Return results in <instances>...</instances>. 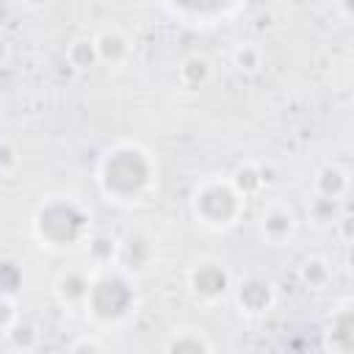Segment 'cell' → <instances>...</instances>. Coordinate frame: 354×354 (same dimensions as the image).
I'll return each mask as SVG.
<instances>
[{"label": "cell", "instance_id": "cell-1", "mask_svg": "<svg viewBox=\"0 0 354 354\" xmlns=\"http://www.w3.org/2000/svg\"><path fill=\"white\" fill-rule=\"evenodd\" d=\"M97 183L108 202L136 205L155 185V160L138 144H116L102 155Z\"/></svg>", "mask_w": 354, "mask_h": 354}, {"label": "cell", "instance_id": "cell-2", "mask_svg": "<svg viewBox=\"0 0 354 354\" xmlns=\"http://www.w3.org/2000/svg\"><path fill=\"white\" fill-rule=\"evenodd\" d=\"M243 210L246 199L235 191L230 177H205L191 191V213L205 230L224 232L238 224Z\"/></svg>", "mask_w": 354, "mask_h": 354}, {"label": "cell", "instance_id": "cell-3", "mask_svg": "<svg viewBox=\"0 0 354 354\" xmlns=\"http://www.w3.org/2000/svg\"><path fill=\"white\" fill-rule=\"evenodd\" d=\"M33 230L47 249H72L88 238V213L77 202L53 199L33 216Z\"/></svg>", "mask_w": 354, "mask_h": 354}, {"label": "cell", "instance_id": "cell-4", "mask_svg": "<svg viewBox=\"0 0 354 354\" xmlns=\"http://www.w3.org/2000/svg\"><path fill=\"white\" fill-rule=\"evenodd\" d=\"M136 304V293H133V285L127 279L124 271H102L97 279H91V288H88V296H86V307L91 310L94 318H102L108 315V307H113V321H122L130 307Z\"/></svg>", "mask_w": 354, "mask_h": 354}, {"label": "cell", "instance_id": "cell-5", "mask_svg": "<svg viewBox=\"0 0 354 354\" xmlns=\"http://www.w3.org/2000/svg\"><path fill=\"white\" fill-rule=\"evenodd\" d=\"M257 230H260V238L268 246H285L299 230V216L285 202H268L260 213Z\"/></svg>", "mask_w": 354, "mask_h": 354}, {"label": "cell", "instance_id": "cell-6", "mask_svg": "<svg viewBox=\"0 0 354 354\" xmlns=\"http://www.w3.org/2000/svg\"><path fill=\"white\" fill-rule=\"evenodd\" d=\"M188 288L199 301H218L230 288V271L216 263V260H199L191 271H188Z\"/></svg>", "mask_w": 354, "mask_h": 354}, {"label": "cell", "instance_id": "cell-7", "mask_svg": "<svg viewBox=\"0 0 354 354\" xmlns=\"http://www.w3.org/2000/svg\"><path fill=\"white\" fill-rule=\"evenodd\" d=\"M232 296H235V304L241 307V313L246 315H260L266 313L274 299H277V290H274V282L268 277H260V274H249L243 277L235 288H232Z\"/></svg>", "mask_w": 354, "mask_h": 354}, {"label": "cell", "instance_id": "cell-8", "mask_svg": "<svg viewBox=\"0 0 354 354\" xmlns=\"http://www.w3.org/2000/svg\"><path fill=\"white\" fill-rule=\"evenodd\" d=\"M91 39H94V47H97V61L105 64L108 69L124 66L133 55V41L122 28H102Z\"/></svg>", "mask_w": 354, "mask_h": 354}, {"label": "cell", "instance_id": "cell-9", "mask_svg": "<svg viewBox=\"0 0 354 354\" xmlns=\"http://www.w3.org/2000/svg\"><path fill=\"white\" fill-rule=\"evenodd\" d=\"M348 185H351V177L337 163H324L313 174V194H321V196H329V199L343 202L348 196Z\"/></svg>", "mask_w": 354, "mask_h": 354}, {"label": "cell", "instance_id": "cell-10", "mask_svg": "<svg viewBox=\"0 0 354 354\" xmlns=\"http://www.w3.org/2000/svg\"><path fill=\"white\" fill-rule=\"evenodd\" d=\"M88 288H91V277H88L86 268H66V271H61L58 279H55V296H58L61 304H66V307H80V304H86Z\"/></svg>", "mask_w": 354, "mask_h": 354}, {"label": "cell", "instance_id": "cell-11", "mask_svg": "<svg viewBox=\"0 0 354 354\" xmlns=\"http://www.w3.org/2000/svg\"><path fill=\"white\" fill-rule=\"evenodd\" d=\"M210 77H213V64H210L205 55H199V53L185 55V58L180 61V66H177V80H180V86H185V88H191V91L207 86Z\"/></svg>", "mask_w": 354, "mask_h": 354}, {"label": "cell", "instance_id": "cell-12", "mask_svg": "<svg viewBox=\"0 0 354 354\" xmlns=\"http://www.w3.org/2000/svg\"><path fill=\"white\" fill-rule=\"evenodd\" d=\"M230 183L235 185V191H238L243 199H249V196H254L263 185H268V177H266V169H263V166H257V163H241V166H235Z\"/></svg>", "mask_w": 354, "mask_h": 354}, {"label": "cell", "instance_id": "cell-13", "mask_svg": "<svg viewBox=\"0 0 354 354\" xmlns=\"http://www.w3.org/2000/svg\"><path fill=\"white\" fill-rule=\"evenodd\" d=\"M343 216V207H340V199H329V196H321V194H313L310 202H307V218L315 224V227H335L337 218Z\"/></svg>", "mask_w": 354, "mask_h": 354}, {"label": "cell", "instance_id": "cell-14", "mask_svg": "<svg viewBox=\"0 0 354 354\" xmlns=\"http://www.w3.org/2000/svg\"><path fill=\"white\" fill-rule=\"evenodd\" d=\"M299 279L310 288V290H324L332 282V263L321 254L304 257V263L299 266Z\"/></svg>", "mask_w": 354, "mask_h": 354}, {"label": "cell", "instance_id": "cell-15", "mask_svg": "<svg viewBox=\"0 0 354 354\" xmlns=\"http://www.w3.org/2000/svg\"><path fill=\"white\" fill-rule=\"evenodd\" d=\"M88 260L100 268H108L113 263H119V241L111 235H91L88 238Z\"/></svg>", "mask_w": 354, "mask_h": 354}, {"label": "cell", "instance_id": "cell-16", "mask_svg": "<svg viewBox=\"0 0 354 354\" xmlns=\"http://www.w3.org/2000/svg\"><path fill=\"white\" fill-rule=\"evenodd\" d=\"M66 61H69V66H72V69H77V72H86V69L97 66L100 61H97L94 39H88V36L75 39V41L66 47Z\"/></svg>", "mask_w": 354, "mask_h": 354}, {"label": "cell", "instance_id": "cell-17", "mask_svg": "<svg viewBox=\"0 0 354 354\" xmlns=\"http://www.w3.org/2000/svg\"><path fill=\"white\" fill-rule=\"evenodd\" d=\"M232 64H235L241 72L254 75V72H260V66H263V50H260L254 41H241V44L232 50Z\"/></svg>", "mask_w": 354, "mask_h": 354}, {"label": "cell", "instance_id": "cell-18", "mask_svg": "<svg viewBox=\"0 0 354 354\" xmlns=\"http://www.w3.org/2000/svg\"><path fill=\"white\" fill-rule=\"evenodd\" d=\"M166 351H213V343L205 340L199 332L194 329H183L180 335H174L166 343Z\"/></svg>", "mask_w": 354, "mask_h": 354}, {"label": "cell", "instance_id": "cell-19", "mask_svg": "<svg viewBox=\"0 0 354 354\" xmlns=\"http://www.w3.org/2000/svg\"><path fill=\"white\" fill-rule=\"evenodd\" d=\"M6 335H8V340H11L14 348H33L36 340H39V332H36L30 324H22L19 318L14 321V326H11Z\"/></svg>", "mask_w": 354, "mask_h": 354}, {"label": "cell", "instance_id": "cell-20", "mask_svg": "<svg viewBox=\"0 0 354 354\" xmlns=\"http://www.w3.org/2000/svg\"><path fill=\"white\" fill-rule=\"evenodd\" d=\"M19 285H22V271H19V266L11 263V260H0V293L14 296Z\"/></svg>", "mask_w": 354, "mask_h": 354}, {"label": "cell", "instance_id": "cell-21", "mask_svg": "<svg viewBox=\"0 0 354 354\" xmlns=\"http://www.w3.org/2000/svg\"><path fill=\"white\" fill-rule=\"evenodd\" d=\"M14 321H17V307H14V301H11V296L0 293V332H8V329L14 326Z\"/></svg>", "mask_w": 354, "mask_h": 354}, {"label": "cell", "instance_id": "cell-22", "mask_svg": "<svg viewBox=\"0 0 354 354\" xmlns=\"http://www.w3.org/2000/svg\"><path fill=\"white\" fill-rule=\"evenodd\" d=\"M14 166H17V149H14L8 141H3V144H0V171L14 169Z\"/></svg>", "mask_w": 354, "mask_h": 354}, {"label": "cell", "instance_id": "cell-23", "mask_svg": "<svg viewBox=\"0 0 354 354\" xmlns=\"http://www.w3.org/2000/svg\"><path fill=\"white\" fill-rule=\"evenodd\" d=\"M25 8H30V11H41V8H47L53 0H19Z\"/></svg>", "mask_w": 354, "mask_h": 354}, {"label": "cell", "instance_id": "cell-24", "mask_svg": "<svg viewBox=\"0 0 354 354\" xmlns=\"http://www.w3.org/2000/svg\"><path fill=\"white\" fill-rule=\"evenodd\" d=\"M8 53H11V44H8V39H6V33L0 30V64L8 58Z\"/></svg>", "mask_w": 354, "mask_h": 354}, {"label": "cell", "instance_id": "cell-25", "mask_svg": "<svg viewBox=\"0 0 354 354\" xmlns=\"http://www.w3.org/2000/svg\"><path fill=\"white\" fill-rule=\"evenodd\" d=\"M80 348H102L100 343H91V340H80V343H72V351H80Z\"/></svg>", "mask_w": 354, "mask_h": 354}]
</instances>
